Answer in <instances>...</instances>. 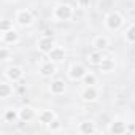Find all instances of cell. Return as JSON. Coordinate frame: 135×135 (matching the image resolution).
<instances>
[{"label": "cell", "instance_id": "6da1fadb", "mask_svg": "<svg viewBox=\"0 0 135 135\" xmlns=\"http://www.w3.org/2000/svg\"><path fill=\"white\" fill-rule=\"evenodd\" d=\"M52 18L57 22H65L73 18V8L69 3H57L52 10Z\"/></svg>", "mask_w": 135, "mask_h": 135}, {"label": "cell", "instance_id": "7a4b0ae2", "mask_svg": "<svg viewBox=\"0 0 135 135\" xmlns=\"http://www.w3.org/2000/svg\"><path fill=\"white\" fill-rule=\"evenodd\" d=\"M124 24V18L119 11H110L107 16H105V27L111 32L114 30H119Z\"/></svg>", "mask_w": 135, "mask_h": 135}, {"label": "cell", "instance_id": "3957f363", "mask_svg": "<svg viewBox=\"0 0 135 135\" xmlns=\"http://www.w3.org/2000/svg\"><path fill=\"white\" fill-rule=\"evenodd\" d=\"M15 22L21 27H29V26L33 24V13L27 8L18 10L16 15H15Z\"/></svg>", "mask_w": 135, "mask_h": 135}, {"label": "cell", "instance_id": "277c9868", "mask_svg": "<svg viewBox=\"0 0 135 135\" xmlns=\"http://www.w3.org/2000/svg\"><path fill=\"white\" fill-rule=\"evenodd\" d=\"M5 78L11 83H19L24 78V72L19 65H10L5 69Z\"/></svg>", "mask_w": 135, "mask_h": 135}, {"label": "cell", "instance_id": "5b68a950", "mask_svg": "<svg viewBox=\"0 0 135 135\" xmlns=\"http://www.w3.org/2000/svg\"><path fill=\"white\" fill-rule=\"evenodd\" d=\"M56 70H57L56 62H52V60H49V59L45 60V62H41L40 67H38V73H40L41 78H51V76L56 73Z\"/></svg>", "mask_w": 135, "mask_h": 135}, {"label": "cell", "instance_id": "8992f818", "mask_svg": "<svg viewBox=\"0 0 135 135\" xmlns=\"http://www.w3.org/2000/svg\"><path fill=\"white\" fill-rule=\"evenodd\" d=\"M86 73H88V69L83 64H73L69 69V78L73 81H81Z\"/></svg>", "mask_w": 135, "mask_h": 135}, {"label": "cell", "instance_id": "52a82bcc", "mask_svg": "<svg viewBox=\"0 0 135 135\" xmlns=\"http://www.w3.org/2000/svg\"><path fill=\"white\" fill-rule=\"evenodd\" d=\"M56 46V41H54V38L52 37H46V35H43L40 40H38V43H37V48H38V51L41 52V54H48L52 48Z\"/></svg>", "mask_w": 135, "mask_h": 135}, {"label": "cell", "instance_id": "ba28073f", "mask_svg": "<svg viewBox=\"0 0 135 135\" xmlns=\"http://www.w3.org/2000/svg\"><path fill=\"white\" fill-rule=\"evenodd\" d=\"M65 56H67V52H65V49L62 48V46H54L48 54H46V57L49 59V60H52V62H56V64H59V62H64L65 60Z\"/></svg>", "mask_w": 135, "mask_h": 135}, {"label": "cell", "instance_id": "9c48e42d", "mask_svg": "<svg viewBox=\"0 0 135 135\" xmlns=\"http://www.w3.org/2000/svg\"><path fill=\"white\" fill-rule=\"evenodd\" d=\"M99 97V91L95 86H84V89L81 91V99L84 102H95Z\"/></svg>", "mask_w": 135, "mask_h": 135}, {"label": "cell", "instance_id": "30bf717a", "mask_svg": "<svg viewBox=\"0 0 135 135\" xmlns=\"http://www.w3.org/2000/svg\"><path fill=\"white\" fill-rule=\"evenodd\" d=\"M18 41H19V33L15 29L2 32V43L3 45H16Z\"/></svg>", "mask_w": 135, "mask_h": 135}, {"label": "cell", "instance_id": "8fae6325", "mask_svg": "<svg viewBox=\"0 0 135 135\" xmlns=\"http://www.w3.org/2000/svg\"><path fill=\"white\" fill-rule=\"evenodd\" d=\"M92 49H99V51H105L108 46H110V40L105 37V35H97V37H94V40H92Z\"/></svg>", "mask_w": 135, "mask_h": 135}, {"label": "cell", "instance_id": "7c38bea8", "mask_svg": "<svg viewBox=\"0 0 135 135\" xmlns=\"http://www.w3.org/2000/svg\"><path fill=\"white\" fill-rule=\"evenodd\" d=\"M65 89H67V86H65V81L64 80H54L49 84V92L52 95H62L65 92Z\"/></svg>", "mask_w": 135, "mask_h": 135}, {"label": "cell", "instance_id": "4fadbf2b", "mask_svg": "<svg viewBox=\"0 0 135 135\" xmlns=\"http://www.w3.org/2000/svg\"><path fill=\"white\" fill-rule=\"evenodd\" d=\"M108 132L110 133H114V135H122V133H127V124L122 122V121H113L108 127Z\"/></svg>", "mask_w": 135, "mask_h": 135}, {"label": "cell", "instance_id": "5bb4252c", "mask_svg": "<svg viewBox=\"0 0 135 135\" xmlns=\"http://www.w3.org/2000/svg\"><path fill=\"white\" fill-rule=\"evenodd\" d=\"M37 118H38V122L48 126L49 122H52V121L56 119V113H54L52 110H41V111L37 114Z\"/></svg>", "mask_w": 135, "mask_h": 135}, {"label": "cell", "instance_id": "9a60e30c", "mask_svg": "<svg viewBox=\"0 0 135 135\" xmlns=\"http://www.w3.org/2000/svg\"><path fill=\"white\" fill-rule=\"evenodd\" d=\"M103 59H105V54H103V51H99V49H92L88 54V62L91 65H100Z\"/></svg>", "mask_w": 135, "mask_h": 135}, {"label": "cell", "instance_id": "2e32d148", "mask_svg": "<svg viewBox=\"0 0 135 135\" xmlns=\"http://www.w3.org/2000/svg\"><path fill=\"white\" fill-rule=\"evenodd\" d=\"M99 67H100V72H102V73H111V72H114V69H116V62H114V59L105 56V59L102 60V64H100Z\"/></svg>", "mask_w": 135, "mask_h": 135}, {"label": "cell", "instance_id": "e0dca14e", "mask_svg": "<svg viewBox=\"0 0 135 135\" xmlns=\"http://www.w3.org/2000/svg\"><path fill=\"white\" fill-rule=\"evenodd\" d=\"M33 118H35V111H33L30 107H22V108H19V121H22V122H30Z\"/></svg>", "mask_w": 135, "mask_h": 135}, {"label": "cell", "instance_id": "ac0fdd59", "mask_svg": "<svg viewBox=\"0 0 135 135\" xmlns=\"http://www.w3.org/2000/svg\"><path fill=\"white\" fill-rule=\"evenodd\" d=\"M13 95V83L11 81H2L0 83V97L2 99H8Z\"/></svg>", "mask_w": 135, "mask_h": 135}, {"label": "cell", "instance_id": "d6986e66", "mask_svg": "<svg viewBox=\"0 0 135 135\" xmlns=\"http://www.w3.org/2000/svg\"><path fill=\"white\" fill-rule=\"evenodd\" d=\"M78 130H80L83 135H92V133L97 132V127H95V124H94L92 121H84V122L80 124Z\"/></svg>", "mask_w": 135, "mask_h": 135}, {"label": "cell", "instance_id": "ffe728a7", "mask_svg": "<svg viewBox=\"0 0 135 135\" xmlns=\"http://www.w3.org/2000/svg\"><path fill=\"white\" fill-rule=\"evenodd\" d=\"M3 121L5 122H16L19 121V110L15 108H8L3 111Z\"/></svg>", "mask_w": 135, "mask_h": 135}, {"label": "cell", "instance_id": "44dd1931", "mask_svg": "<svg viewBox=\"0 0 135 135\" xmlns=\"http://www.w3.org/2000/svg\"><path fill=\"white\" fill-rule=\"evenodd\" d=\"M81 81H83L84 86H95V84H97V75L92 73V72H88Z\"/></svg>", "mask_w": 135, "mask_h": 135}, {"label": "cell", "instance_id": "7402d4cb", "mask_svg": "<svg viewBox=\"0 0 135 135\" xmlns=\"http://www.w3.org/2000/svg\"><path fill=\"white\" fill-rule=\"evenodd\" d=\"M126 40L129 43H135V24H132L127 30H126Z\"/></svg>", "mask_w": 135, "mask_h": 135}, {"label": "cell", "instance_id": "603a6c76", "mask_svg": "<svg viewBox=\"0 0 135 135\" xmlns=\"http://www.w3.org/2000/svg\"><path fill=\"white\" fill-rule=\"evenodd\" d=\"M0 57H2L3 60H10L13 57V52L8 49V46H2L0 48Z\"/></svg>", "mask_w": 135, "mask_h": 135}, {"label": "cell", "instance_id": "cb8c5ba5", "mask_svg": "<svg viewBox=\"0 0 135 135\" xmlns=\"http://www.w3.org/2000/svg\"><path fill=\"white\" fill-rule=\"evenodd\" d=\"M48 129H49L51 132H56V130H59V129H60V122L57 121V118H56L52 122H49V124H48Z\"/></svg>", "mask_w": 135, "mask_h": 135}, {"label": "cell", "instance_id": "d4e9b609", "mask_svg": "<svg viewBox=\"0 0 135 135\" xmlns=\"http://www.w3.org/2000/svg\"><path fill=\"white\" fill-rule=\"evenodd\" d=\"M11 29H13V22L11 21H2V26H0V30H2V32L11 30Z\"/></svg>", "mask_w": 135, "mask_h": 135}, {"label": "cell", "instance_id": "484cf974", "mask_svg": "<svg viewBox=\"0 0 135 135\" xmlns=\"http://www.w3.org/2000/svg\"><path fill=\"white\" fill-rule=\"evenodd\" d=\"M91 3V0H78V7L80 8H88Z\"/></svg>", "mask_w": 135, "mask_h": 135}, {"label": "cell", "instance_id": "4316f807", "mask_svg": "<svg viewBox=\"0 0 135 135\" xmlns=\"http://www.w3.org/2000/svg\"><path fill=\"white\" fill-rule=\"evenodd\" d=\"M127 133H135V124L133 122L127 124Z\"/></svg>", "mask_w": 135, "mask_h": 135}, {"label": "cell", "instance_id": "83f0119b", "mask_svg": "<svg viewBox=\"0 0 135 135\" xmlns=\"http://www.w3.org/2000/svg\"><path fill=\"white\" fill-rule=\"evenodd\" d=\"M43 35H46V37H52V30H45Z\"/></svg>", "mask_w": 135, "mask_h": 135}]
</instances>
